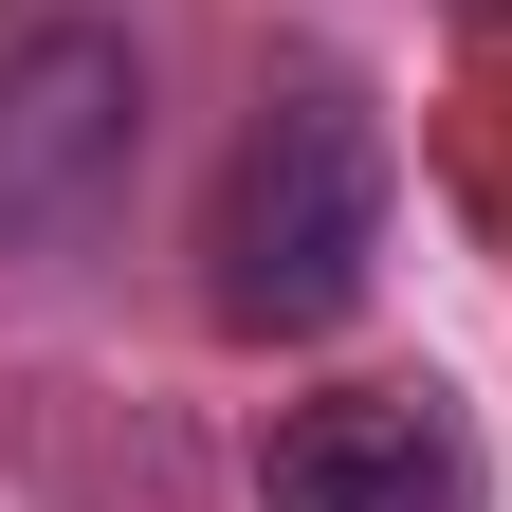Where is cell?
Instances as JSON below:
<instances>
[{"instance_id":"6da1fadb","label":"cell","mask_w":512,"mask_h":512,"mask_svg":"<svg viewBox=\"0 0 512 512\" xmlns=\"http://www.w3.org/2000/svg\"><path fill=\"white\" fill-rule=\"evenodd\" d=\"M384 220H403V165H384V110L348 74H293L256 92L238 165H220V220H202V311L256 348H311L348 330L366 275H384Z\"/></svg>"},{"instance_id":"7a4b0ae2","label":"cell","mask_w":512,"mask_h":512,"mask_svg":"<svg viewBox=\"0 0 512 512\" xmlns=\"http://www.w3.org/2000/svg\"><path fill=\"white\" fill-rule=\"evenodd\" d=\"M147 147V37L128 19H37L0 37V256H74Z\"/></svg>"},{"instance_id":"3957f363","label":"cell","mask_w":512,"mask_h":512,"mask_svg":"<svg viewBox=\"0 0 512 512\" xmlns=\"http://www.w3.org/2000/svg\"><path fill=\"white\" fill-rule=\"evenodd\" d=\"M256 512H476V439L439 384H330L256 439Z\"/></svg>"}]
</instances>
